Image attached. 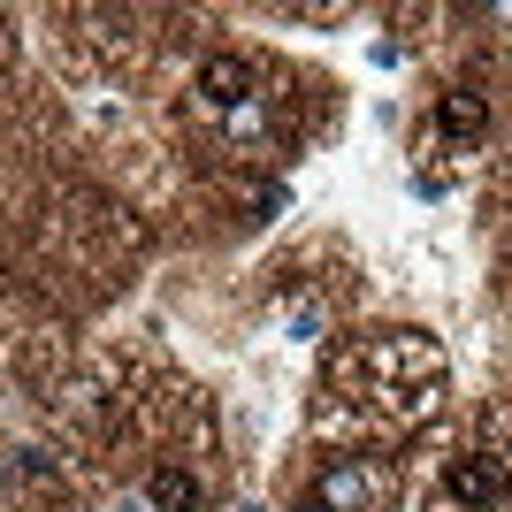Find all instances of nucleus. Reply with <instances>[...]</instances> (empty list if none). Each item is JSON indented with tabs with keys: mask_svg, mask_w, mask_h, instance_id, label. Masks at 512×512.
<instances>
[{
	"mask_svg": "<svg viewBox=\"0 0 512 512\" xmlns=\"http://www.w3.org/2000/svg\"><path fill=\"white\" fill-rule=\"evenodd\" d=\"M268 100V85H260V69L245 62V54H207L192 77V107L199 115H214V123H253V107Z\"/></svg>",
	"mask_w": 512,
	"mask_h": 512,
	"instance_id": "nucleus-1",
	"label": "nucleus"
},
{
	"mask_svg": "<svg viewBox=\"0 0 512 512\" xmlns=\"http://www.w3.org/2000/svg\"><path fill=\"white\" fill-rule=\"evenodd\" d=\"M444 497H451V505L490 512V505L512 497V467L497 459V451H467V459H451V467H444Z\"/></svg>",
	"mask_w": 512,
	"mask_h": 512,
	"instance_id": "nucleus-2",
	"label": "nucleus"
},
{
	"mask_svg": "<svg viewBox=\"0 0 512 512\" xmlns=\"http://www.w3.org/2000/svg\"><path fill=\"white\" fill-rule=\"evenodd\" d=\"M390 497V467L383 459H337V467L321 474V512H367V505H383Z\"/></svg>",
	"mask_w": 512,
	"mask_h": 512,
	"instance_id": "nucleus-3",
	"label": "nucleus"
},
{
	"mask_svg": "<svg viewBox=\"0 0 512 512\" xmlns=\"http://www.w3.org/2000/svg\"><path fill=\"white\" fill-rule=\"evenodd\" d=\"M436 138H444V146H482V138H490V100H482V92H444V100H436Z\"/></svg>",
	"mask_w": 512,
	"mask_h": 512,
	"instance_id": "nucleus-4",
	"label": "nucleus"
},
{
	"mask_svg": "<svg viewBox=\"0 0 512 512\" xmlns=\"http://www.w3.org/2000/svg\"><path fill=\"white\" fill-rule=\"evenodd\" d=\"M146 505H161V512H199V505H207V490H199L192 467H176V459H169V467L146 474Z\"/></svg>",
	"mask_w": 512,
	"mask_h": 512,
	"instance_id": "nucleus-5",
	"label": "nucleus"
},
{
	"mask_svg": "<svg viewBox=\"0 0 512 512\" xmlns=\"http://www.w3.org/2000/svg\"><path fill=\"white\" fill-rule=\"evenodd\" d=\"M299 512H321V505H299Z\"/></svg>",
	"mask_w": 512,
	"mask_h": 512,
	"instance_id": "nucleus-6",
	"label": "nucleus"
}]
</instances>
